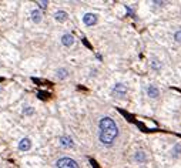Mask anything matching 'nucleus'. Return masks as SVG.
<instances>
[{"instance_id": "nucleus-1", "label": "nucleus", "mask_w": 181, "mask_h": 168, "mask_svg": "<svg viewBox=\"0 0 181 168\" xmlns=\"http://www.w3.org/2000/svg\"><path fill=\"white\" fill-rule=\"evenodd\" d=\"M99 140L106 147L113 145L114 140L118 136V127L111 117H103L99 121Z\"/></svg>"}, {"instance_id": "nucleus-2", "label": "nucleus", "mask_w": 181, "mask_h": 168, "mask_svg": "<svg viewBox=\"0 0 181 168\" xmlns=\"http://www.w3.org/2000/svg\"><path fill=\"white\" fill-rule=\"evenodd\" d=\"M56 167L57 168H80L78 163L74 161L73 158H69V157H63V158H59L56 161Z\"/></svg>"}, {"instance_id": "nucleus-3", "label": "nucleus", "mask_w": 181, "mask_h": 168, "mask_svg": "<svg viewBox=\"0 0 181 168\" xmlns=\"http://www.w3.org/2000/svg\"><path fill=\"white\" fill-rule=\"evenodd\" d=\"M126 94H127V87L124 84H121V83L113 86V88H111V96L115 98H123Z\"/></svg>"}, {"instance_id": "nucleus-4", "label": "nucleus", "mask_w": 181, "mask_h": 168, "mask_svg": "<svg viewBox=\"0 0 181 168\" xmlns=\"http://www.w3.org/2000/svg\"><path fill=\"white\" fill-rule=\"evenodd\" d=\"M83 23L86 26H94L97 23V16L94 13H86L84 17H83Z\"/></svg>"}, {"instance_id": "nucleus-5", "label": "nucleus", "mask_w": 181, "mask_h": 168, "mask_svg": "<svg viewBox=\"0 0 181 168\" xmlns=\"http://www.w3.org/2000/svg\"><path fill=\"white\" fill-rule=\"evenodd\" d=\"M19 150L20 151H29L30 148H32V141L30 138H22V140L19 141Z\"/></svg>"}, {"instance_id": "nucleus-6", "label": "nucleus", "mask_w": 181, "mask_h": 168, "mask_svg": "<svg viewBox=\"0 0 181 168\" xmlns=\"http://www.w3.org/2000/svg\"><path fill=\"white\" fill-rule=\"evenodd\" d=\"M61 43L64 44L66 47H70V46L74 44V37H73L72 34L66 33V34H63V36H61Z\"/></svg>"}, {"instance_id": "nucleus-7", "label": "nucleus", "mask_w": 181, "mask_h": 168, "mask_svg": "<svg viewBox=\"0 0 181 168\" xmlns=\"http://www.w3.org/2000/svg\"><path fill=\"white\" fill-rule=\"evenodd\" d=\"M60 144H61V147H64V148H72V147L74 145V144H73V140L69 136L60 137Z\"/></svg>"}, {"instance_id": "nucleus-8", "label": "nucleus", "mask_w": 181, "mask_h": 168, "mask_svg": "<svg viewBox=\"0 0 181 168\" xmlns=\"http://www.w3.org/2000/svg\"><path fill=\"white\" fill-rule=\"evenodd\" d=\"M30 19H32V22L33 23H40L41 22V19H43V16H41V11L40 10H32V13H30Z\"/></svg>"}, {"instance_id": "nucleus-9", "label": "nucleus", "mask_w": 181, "mask_h": 168, "mask_svg": "<svg viewBox=\"0 0 181 168\" xmlns=\"http://www.w3.org/2000/svg\"><path fill=\"white\" fill-rule=\"evenodd\" d=\"M54 19H56V22H59V23L66 22L67 20V13L64 10H57L54 13Z\"/></svg>"}, {"instance_id": "nucleus-10", "label": "nucleus", "mask_w": 181, "mask_h": 168, "mask_svg": "<svg viewBox=\"0 0 181 168\" xmlns=\"http://www.w3.org/2000/svg\"><path fill=\"white\" fill-rule=\"evenodd\" d=\"M147 94H148V97L157 98L160 96V90L155 86H148L147 87Z\"/></svg>"}, {"instance_id": "nucleus-11", "label": "nucleus", "mask_w": 181, "mask_h": 168, "mask_svg": "<svg viewBox=\"0 0 181 168\" xmlns=\"http://www.w3.org/2000/svg\"><path fill=\"white\" fill-rule=\"evenodd\" d=\"M171 157H174V158L181 157V144H180V142L176 144V145L171 148Z\"/></svg>"}, {"instance_id": "nucleus-12", "label": "nucleus", "mask_w": 181, "mask_h": 168, "mask_svg": "<svg viewBox=\"0 0 181 168\" xmlns=\"http://www.w3.org/2000/svg\"><path fill=\"white\" fill-rule=\"evenodd\" d=\"M134 160H136L137 163H144V161L147 160V155H146L144 151H137L134 154Z\"/></svg>"}, {"instance_id": "nucleus-13", "label": "nucleus", "mask_w": 181, "mask_h": 168, "mask_svg": "<svg viewBox=\"0 0 181 168\" xmlns=\"http://www.w3.org/2000/svg\"><path fill=\"white\" fill-rule=\"evenodd\" d=\"M56 74H57V77H59L60 80H64V78L69 76V70H67V69H59V70L56 71Z\"/></svg>"}, {"instance_id": "nucleus-14", "label": "nucleus", "mask_w": 181, "mask_h": 168, "mask_svg": "<svg viewBox=\"0 0 181 168\" xmlns=\"http://www.w3.org/2000/svg\"><path fill=\"white\" fill-rule=\"evenodd\" d=\"M151 69H153V70H160V69H161V63H160L157 59H154L153 61H151Z\"/></svg>"}, {"instance_id": "nucleus-15", "label": "nucleus", "mask_w": 181, "mask_h": 168, "mask_svg": "<svg viewBox=\"0 0 181 168\" xmlns=\"http://www.w3.org/2000/svg\"><path fill=\"white\" fill-rule=\"evenodd\" d=\"M33 113H34L33 107H24V110H23V114H24V115H32Z\"/></svg>"}, {"instance_id": "nucleus-16", "label": "nucleus", "mask_w": 181, "mask_h": 168, "mask_svg": "<svg viewBox=\"0 0 181 168\" xmlns=\"http://www.w3.org/2000/svg\"><path fill=\"white\" fill-rule=\"evenodd\" d=\"M49 96H50V93H44V91H38L37 93V97L40 98V100H46Z\"/></svg>"}, {"instance_id": "nucleus-17", "label": "nucleus", "mask_w": 181, "mask_h": 168, "mask_svg": "<svg viewBox=\"0 0 181 168\" xmlns=\"http://www.w3.org/2000/svg\"><path fill=\"white\" fill-rule=\"evenodd\" d=\"M174 40L178 41V43H181V30H177V32L174 33Z\"/></svg>"}, {"instance_id": "nucleus-18", "label": "nucleus", "mask_w": 181, "mask_h": 168, "mask_svg": "<svg viewBox=\"0 0 181 168\" xmlns=\"http://www.w3.org/2000/svg\"><path fill=\"white\" fill-rule=\"evenodd\" d=\"M37 6L41 7V9H46L47 7V2H37Z\"/></svg>"}]
</instances>
